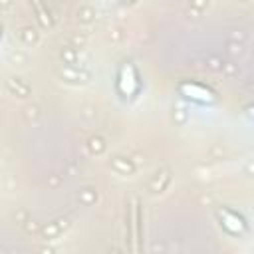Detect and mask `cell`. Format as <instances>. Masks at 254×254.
I'll return each instance as SVG.
<instances>
[{
    "instance_id": "cell-3",
    "label": "cell",
    "mask_w": 254,
    "mask_h": 254,
    "mask_svg": "<svg viewBox=\"0 0 254 254\" xmlns=\"http://www.w3.org/2000/svg\"><path fill=\"white\" fill-rule=\"evenodd\" d=\"M218 214H220L222 226H224V228H228L230 232L238 234V232H242V230H244V220H242L238 214L228 212V210H218Z\"/></svg>"
},
{
    "instance_id": "cell-1",
    "label": "cell",
    "mask_w": 254,
    "mask_h": 254,
    "mask_svg": "<svg viewBox=\"0 0 254 254\" xmlns=\"http://www.w3.org/2000/svg\"><path fill=\"white\" fill-rule=\"evenodd\" d=\"M117 87L121 91V95L125 97H133L139 89V77H137V71L133 67V64H123L121 69H119V77H117Z\"/></svg>"
},
{
    "instance_id": "cell-2",
    "label": "cell",
    "mask_w": 254,
    "mask_h": 254,
    "mask_svg": "<svg viewBox=\"0 0 254 254\" xmlns=\"http://www.w3.org/2000/svg\"><path fill=\"white\" fill-rule=\"evenodd\" d=\"M181 93L187 97V99H192V101H200V103H212L214 101V93L210 89H206L204 85H198V83H181Z\"/></svg>"
},
{
    "instance_id": "cell-4",
    "label": "cell",
    "mask_w": 254,
    "mask_h": 254,
    "mask_svg": "<svg viewBox=\"0 0 254 254\" xmlns=\"http://www.w3.org/2000/svg\"><path fill=\"white\" fill-rule=\"evenodd\" d=\"M248 111H250V115H254V105H252V107H250Z\"/></svg>"
}]
</instances>
